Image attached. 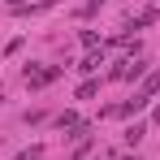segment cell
Here are the masks:
<instances>
[{
    "instance_id": "6da1fadb",
    "label": "cell",
    "mask_w": 160,
    "mask_h": 160,
    "mask_svg": "<svg viewBox=\"0 0 160 160\" xmlns=\"http://www.w3.org/2000/svg\"><path fill=\"white\" fill-rule=\"evenodd\" d=\"M56 74H61L56 65H48V69H26V87H30V91H39V87H48Z\"/></svg>"
},
{
    "instance_id": "7a4b0ae2",
    "label": "cell",
    "mask_w": 160,
    "mask_h": 160,
    "mask_svg": "<svg viewBox=\"0 0 160 160\" xmlns=\"http://www.w3.org/2000/svg\"><path fill=\"white\" fill-rule=\"evenodd\" d=\"M156 91H160V69H156V74H147V78H143V87H138L134 95H138V100H152Z\"/></svg>"
},
{
    "instance_id": "3957f363",
    "label": "cell",
    "mask_w": 160,
    "mask_h": 160,
    "mask_svg": "<svg viewBox=\"0 0 160 160\" xmlns=\"http://www.w3.org/2000/svg\"><path fill=\"white\" fill-rule=\"evenodd\" d=\"M100 61H104V52H87L78 69H82V74H95V69H100Z\"/></svg>"
},
{
    "instance_id": "277c9868",
    "label": "cell",
    "mask_w": 160,
    "mask_h": 160,
    "mask_svg": "<svg viewBox=\"0 0 160 160\" xmlns=\"http://www.w3.org/2000/svg\"><path fill=\"white\" fill-rule=\"evenodd\" d=\"M156 18H160L156 9H143V13H138V18H134L130 26H134V30H143V26H152V22H156Z\"/></svg>"
},
{
    "instance_id": "5b68a950",
    "label": "cell",
    "mask_w": 160,
    "mask_h": 160,
    "mask_svg": "<svg viewBox=\"0 0 160 160\" xmlns=\"http://www.w3.org/2000/svg\"><path fill=\"white\" fill-rule=\"evenodd\" d=\"M95 91H100V82H95V78H91V82H82V87H78V100H91Z\"/></svg>"
},
{
    "instance_id": "8992f818",
    "label": "cell",
    "mask_w": 160,
    "mask_h": 160,
    "mask_svg": "<svg viewBox=\"0 0 160 160\" xmlns=\"http://www.w3.org/2000/svg\"><path fill=\"white\" fill-rule=\"evenodd\" d=\"M18 160H39V147H35V152H22Z\"/></svg>"
},
{
    "instance_id": "52a82bcc",
    "label": "cell",
    "mask_w": 160,
    "mask_h": 160,
    "mask_svg": "<svg viewBox=\"0 0 160 160\" xmlns=\"http://www.w3.org/2000/svg\"><path fill=\"white\" fill-rule=\"evenodd\" d=\"M126 160H134V156H126Z\"/></svg>"
}]
</instances>
